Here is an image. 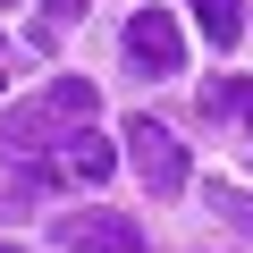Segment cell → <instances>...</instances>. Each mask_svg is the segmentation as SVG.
<instances>
[{
	"label": "cell",
	"instance_id": "5b68a950",
	"mask_svg": "<svg viewBox=\"0 0 253 253\" xmlns=\"http://www.w3.org/2000/svg\"><path fill=\"white\" fill-rule=\"evenodd\" d=\"M59 169H68V177H84V186H101V177L118 169V152H110V135H93V126H76V135L59 144Z\"/></svg>",
	"mask_w": 253,
	"mask_h": 253
},
{
	"label": "cell",
	"instance_id": "3957f363",
	"mask_svg": "<svg viewBox=\"0 0 253 253\" xmlns=\"http://www.w3.org/2000/svg\"><path fill=\"white\" fill-rule=\"evenodd\" d=\"M59 253H152V236L135 228V211H68Z\"/></svg>",
	"mask_w": 253,
	"mask_h": 253
},
{
	"label": "cell",
	"instance_id": "7a4b0ae2",
	"mask_svg": "<svg viewBox=\"0 0 253 253\" xmlns=\"http://www.w3.org/2000/svg\"><path fill=\"white\" fill-rule=\"evenodd\" d=\"M118 144H126L135 177H144V186H152L161 203H169V194H186V144L169 135V126H161L152 110H144V118H126V135H118Z\"/></svg>",
	"mask_w": 253,
	"mask_h": 253
},
{
	"label": "cell",
	"instance_id": "8992f818",
	"mask_svg": "<svg viewBox=\"0 0 253 253\" xmlns=\"http://www.w3.org/2000/svg\"><path fill=\"white\" fill-rule=\"evenodd\" d=\"M194 26L211 34V51H236L245 42V0H194Z\"/></svg>",
	"mask_w": 253,
	"mask_h": 253
},
{
	"label": "cell",
	"instance_id": "6da1fadb",
	"mask_svg": "<svg viewBox=\"0 0 253 253\" xmlns=\"http://www.w3.org/2000/svg\"><path fill=\"white\" fill-rule=\"evenodd\" d=\"M76 126H93V84H84V76H51L34 101H17L9 118H0V152L26 161V152H42V144H68Z\"/></svg>",
	"mask_w": 253,
	"mask_h": 253
},
{
	"label": "cell",
	"instance_id": "277c9868",
	"mask_svg": "<svg viewBox=\"0 0 253 253\" xmlns=\"http://www.w3.org/2000/svg\"><path fill=\"white\" fill-rule=\"evenodd\" d=\"M126 59H135L144 76H177V68H186L177 17H169V9H135V17H126Z\"/></svg>",
	"mask_w": 253,
	"mask_h": 253
},
{
	"label": "cell",
	"instance_id": "52a82bcc",
	"mask_svg": "<svg viewBox=\"0 0 253 253\" xmlns=\"http://www.w3.org/2000/svg\"><path fill=\"white\" fill-rule=\"evenodd\" d=\"M203 110H211V118H245V126H253V76H219V84H203Z\"/></svg>",
	"mask_w": 253,
	"mask_h": 253
},
{
	"label": "cell",
	"instance_id": "30bf717a",
	"mask_svg": "<svg viewBox=\"0 0 253 253\" xmlns=\"http://www.w3.org/2000/svg\"><path fill=\"white\" fill-rule=\"evenodd\" d=\"M0 9H17V0H0Z\"/></svg>",
	"mask_w": 253,
	"mask_h": 253
},
{
	"label": "cell",
	"instance_id": "ba28073f",
	"mask_svg": "<svg viewBox=\"0 0 253 253\" xmlns=\"http://www.w3.org/2000/svg\"><path fill=\"white\" fill-rule=\"evenodd\" d=\"M211 211H219L236 236H253V194H245V186H211Z\"/></svg>",
	"mask_w": 253,
	"mask_h": 253
},
{
	"label": "cell",
	"instance_id": "7c38bea8",
	"mask_svg": "<svg viewBox=\"0 0 253 253\" xmlns=\"http://www.w3.org/2000/svg\"><path fill=\"white\" fill-rule=\"evenodd\" d=\"M0 84H9V76H0Z\"/></svg>",
	"mask_w": 253,
	"mask_h": 253
},
{
	"label": "cell",
	"instance_id": "8fae6325",
	"mask_svg": "<svg viewBox=\"0 0 253 253\" xmlns=\"http://www.w3.org/2000/svg\"><path fill=\"white\" fill-rule=\"evenodd\" d=\"M0 253H17V245H0Z\"/></svg>",
	"mask_w": 253,
	"mask_h": 253
},
{
	"label": "cell",
	"instance_id": "9c48e42d",
	"mask_svg": "<svg viewBox=\"0 0 253 253\" xmlns=\"http://www.w3.org/2000/svg\"><path fill=\"white\" fill-rule=\"evenodd\" d=\"M42 9H51V26H76V17H84V0H42Z\"/></svg>",
	"mask_w": 253,
	"mask_h": 253
}]
</instances>
